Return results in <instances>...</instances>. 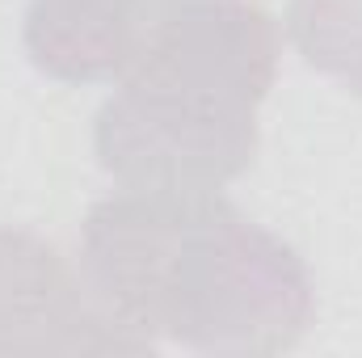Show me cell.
I'll use <instances>...</instances> for the list:
<instances>
[{"mask_svg": "<svg viewBox=\"0 0 362 358\" xmlns=\"http://www.w3.org/2000/svg\"><path fill=\"white\" fill-rule=\"evenodd\" d=\"M189 0H30L21 42L30 64L64 85L118 81L148 34Z\"/></svg>", "mask_w": 362, "mask_h": 358, "instance_id": "obj_4", "label": "cell"}, {"mask_svg": "<svg viewBox=\"0 0 362 358\" xmlns=\"http://www.w3.org/2000/svg\"><path fill=\"white\" fill-rule=\"evenodd\" d=\"M286 38L312 72L362 97V0H286Z\"/></svg>", "mask_w": 362, "mask_h": 358, "instance_id": "obj_5", "label": "cell"}, {"mask_svg": "<svg viewBox=\"0 0 362 358\" xmlns=\"http://www.w3.org/2000/svg\"><path fill=\"white\" fill-rule=\"evenodd\" d=\"M76 266L105 316L152 350L286 354L316 325L299 249L219 190L118 185L89 207Z\"/></svg>", "mask_w": 362, "mask_h": 358, "instance_id": "obj_1", "label": "cell"}, {"mask_svg": "<svg viewBox=\"0 0 362 358\" xmlns=\"http://www.w3.org/2000/svg\"><path fill=\"white\" fill-rule=\"evenodd\" d=\"M278 25L253 0L173 8L93 118L97 165L131 190H223L262 148Z\"/></svg>", "mask_w": 362, "mask_h": 358, "instance_id": "obj_2", "label": "cell"}, {"mask_svg": "<svg viewBox=\"0 0 362 358\" xmlns=\"http://www.w3.org/2000/svg\"><path fill=\"white\" fill-rule=\"evenodd\" d=\"M0 354H156L105 316L81 266L30 228H0Z\"/></svg>", "mask_w": 362, "mask_h": 358, "instance_id": "obj_3", "label": "cell"}]
</instances>
